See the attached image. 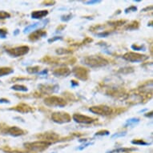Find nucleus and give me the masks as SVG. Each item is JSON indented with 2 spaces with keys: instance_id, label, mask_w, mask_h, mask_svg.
Listing matches in <instances>:
<instances>
[{
  "instance_id": "f257e3e1",
  "label": "nucleus",
  "mask_w": 153,
  "mask_h": 153,
  "mask_svg": "<svg viewBox=\"0 0 153 153\" xmlns=\"http://www.w3.org/2000/svg\"><path fill=\"white\" fill-rule=\"evenodd\" d=\"M82 62L86 66L93 68H102V67H105L108 64V62L107 59L101 57V56H99V55L87 56V57L83 59Z\"/></svg>"
},
{
  "instance_id": "f03ea898",
  "label": "nucleus",
  "mask_w": 153,
  "mask_h": 153,
  "mask_svg": "<svg viewBox=\"0 0 153 153\" xmlns=\"http://www.w3.org/2000/svg\"><path fill=\"white\" fill-rule=\"evenodd\" d=\"M51 142L48 141H35V142H30V143H25L24 146L27 149L31 152H43L51 145Z\"/></svg>"
},
{
  "instance_id": "7ed1b4c3",
  "label": "nucleus",
  "mask_w": 153,
  "mask_h": 153,
  "mask_svg": "<svg viewBox=\"0 0 153 153\" xmlns=\"http://www.w3.org/2000/svg\"><path fill=\"white\" fill-rule=\"evenodd\" d=\"M44 103L48 107H56V108H63L67 105L65 100L58 97V96H49L44 99Z\"/></svg>"
},
{
  "instance_id": "20e7f679",
  "label": "nucleus",
  "mask_w": 153,
  "mask_h": 153,
  "mask_svg": "<svg viewBox=\"0 0 153 153\" xmlns=\"http://www.w3.org/2000/svg\"><path fill=\"white\" fill-rule=\"evenodd\" d=\"M123 59L131 62V63H141V62L148 59V56L136 52H127L123 55Z\"/></svg>"
},
{
  "instance_id": "39448f33",
  "label": "nucleus",
  "mask_w": 153,
  "mask_h": 153,
  "mask_svg": "<svg viewBox=\"0 0 153 153\" xmlns=\"http://www.w3.org/2000/svg\"><path fill=\"white\" fill-rule=\"evenodd\" d=\"M29 51H30V48L27 46H20L17 48L7 49L6 52L11 57H20V56L27 55L29 52Z\"/></svg>"
},
{
  "instance_id": "423d86ee",
  "label": "nucleus",
  "mask_w": 153,
  "mask_h": 153,
  "mask_svg": "<svg viewBox=\"0 0 153 153\" xmlns=\"http://www.w3.org/2000/svg\"><path fill=\"white\" fill-rule=\"evenodd\" d=\"M51 120L55 123H59V124H63V123H69L71 120V117L68 113L58 111V112L52 113Z\"/></svg>"
},
{
  "instance_id": "0eeeda50",
  "label": "nucleus",
  "mask_w": 153,
  "mask_h": 153,
  "mask_svg": "<svg viewBox=\"0 0 153 153\" xmlns=\"http://www.w3.org/2000/svg\"><path fill=\"white\" fill-rule=\"evenodd\" d=\"M89 111L91 112L95 115H99V116H107L111 115L112 113V109L110 107L105 105H100V106H94L91 108H89Z\"/></svg>"
},
{
  "instance_id": "6e6552de",
  "label": "nucleus",
  "mask_w": 153,
  "mask_h": 153,
  "mask_svg": "<svg viewBox=\"0 0 153 153\" xmlns=\"http://www.w3.org/2000/svg\"><path fill=\"white\" fill-rule=\"evenodd\" d=\"M73 75H75V78H77L79 80L86 81L88 78V72L89 71L82 67H75L71 71Z\"/></svg>"
},
{
  "instance_id": "1a4fd4ad",
  "label": "nucleus",
  "mask_w": 153,
  "mask_h": 153,
  "mask_svg": "<svg viewBox=\"0 0 153 153\" xmlns=\"http://www.w3.org/2000/svg\"><path fill=\"white\" fill-rule=\"evenodd\" d=\"M39 90L43 94L50 95L53 93H56L59 89V86L57 84H39L38 86Z\"/></svg>"
},
{
  "instance_id": "9d476101",
  "label": "nucleus",
  "mask_w": 153,
  "mask_h": 153,
  "mask_svg": "<svg viewBox=\"0 0 153 153\" xmlns=\"http://www.w3.org/2000/svg\"><path fill=\"white\" fill-rule=\"evenodd\" d=\"M49 22V19H47L45 20H42L39 21V22H37V23H33V24H30L29 26H27L25 28H24V30H23V33L24 34H27V33L29 32H33V31H35L37 29H40V28L44 27Z\"/></svg>"
},
{
  "instance_id": "9b49d317",
  "label": "nucleus",
  "mask_w": 153,
  "mask_h": 153,
  "mask_svg": "<svg viewBox=\"0 0 153 153\" xmlns=\"http://www.w3.org/2000/svg\"><path fill=\"white\" fill-rule=\"evenodd\" d=\"M73 120L76 122L78 123H83V124H90V123H92L95 120L90 116H84V115H82V114H74L72 116Z\"/></svg>"
},
{
  "instance_id": "f8f14e48",
  "label": "nucleus",
  "mask_w": 153,
  "mask_h": 153,
  "mask_svg": "<svg viewBox=\"0 0 153 153\" xmlns=\"http://www.w3.org/2000/svg\"><path fill=\"white\" fill-rule=\"evenodd\" d=\"M10 110H14L15 111H18L19 113H23V114H27V113L32 112L33 109L30 108V106L26 104V103H19L17 106H15L14 108H11Z\"/></svg>"
},
{
  "instance_id": "ddd939ff",
  "label": "nucleus",
  "mask_w": 153,
  "mask_h": 153,
  "mask_svg": "<svg viewBox=\"0 0 153 153\" xmlns=\"http://www.w3.org/2000/svg\"><path fill=\"white\" fill-rule=\"evenodd\" d=\"M47 36V32L43 30H37L33 31L30 35H29V40L31 42H35V41L40 39L42 38Z\"/></svg>"
},
{
  "instance_id": "4468645a",
  "label": "nucleus",
  "mask_w": 153,
  "mask_h": 153,
  "mask_svg": "<svg viewBox=\"0 0 153 153\" xmlns=\"http://www.w3.org/2000/svg\"><path fill=\"white\" fill-rule=\"evenodd\" d=\"M53 75L57 77H60V76H68L71 73V71L68 68H61L55 69V71H53Z\"/></svg>"
},
{
  "instance_id": "2eb2a0df",
  "label": "nucleus",
  "mask_w": 153,
  "mask_h": 153,
  "mask_svg": "<svg viewBox=\"0 0 153 153\" xmlns=\"http://www.w3.org/2000/svg\"><path fill=\"white\" fill-rule=\"evenodd\" d=\"M7 133L10 136H14V137H17V136H23L25 134L24 131L21 128H18V127H10V128H8Z\"/></svg>"
},
{
  "instance_id": "dca6fc26",
  "label": "nucleus",
  "mask_w": 153,
  "mask_h": 153,
  "mask_svg": "<svg viewBox=\"0 0 153 153\" xmlns=\"http://www.w3.org/2000/svg\"><path fill=\"white\" fill-rule=\"evenodd\" d=\"M48 10H35L30 14V17L34 19H40L46 17L48 15Z\"/></svg>"
},
{
  "instance_id": "f3484780",
  "label": "nucleus",
  "mask_w": 153,
  "mask_h": 153,
  "mask_svg": "<svg viewBox=\"0 0 153 153\" xmlns=\"http://www.w3.org/2000/svg\"><path fill=\"white\" fill-rule=\"evenodd\" d=\"M39 138H40L41 140H43V141L51 140H57L59 138V136L57 134L52 132V133H43L42 135H39L38 136Z\"/></svg>"
},
{
  "instance_id": "a211bd4d",
  "label": "nucleus",
  "mask_w": 153,
  "mask_h": 153,
  "mask_svg": "<svg viewBox=\"0 0 153 153\" xmlns=\"http://www.w3.org/2000/svg\"><path fill=\"white\" fill-rule=\"evenodd\" d=\"M134 151H137V149L135 148H120L113 149V150L107 151L106 153H124V152H134Z\"/></svg>"
},
{
  "instance_id": "6ab92c4d",
  "label": "nucleus",
  "mask_w": 153,
  "mask_h": 153,
  "mask_svg": "<svg viewBox=\"0 0 153 153\" xmlns=\"http://www.w3.org/2000/svg\"><path fill=\"white\" fill-rule=\"evenodd\" d=\"M140 122V119L136 118V117L128 119V120L125 122V123H124L123 127H124V128H129V127H130V128H134V127L137 125Z\"/></svg>"
},
{
  "instance_id": "aec40b11",
  "label": "nucleus",
  "mask_w": 153,
  "mask_h": 153,
  "mask_svg": "<svg viewBox=\"0 0 153 153\" xmlns=\"http://www.w3.org/2000/svg\"><path fill=\"white\" fill-rule=\"evenodd\" d=\"M14 73V70L10 68H0V77Z\"/></svg>"
},
{
  "instance_id": "412c9836",
  "label": "nucleus",
  "mask_w": 153,
  "mask_h": 153,
  "mask_svg": "<svg viewBox=\"0 0 153 153\" xmlns=\"http://www.w3.org/2000/svg\"><path fill=\"white\" fill-rule=\"evenodd\" d=\"M11 89L12 90L17 91H22V92H26L27 91L28 88L26 87V86L20 85V84H15V85H13L11 87Z\"/></svg>"
},
{
  "instance_id": "4be33fe9",
  "label": "nucleus",
  "mask_w": 153,
  "mask_h": 153,
  "mask_svg": "<svg viewBox=\"0 0 153 153\" xmlns=\"http://www.w3.org/2000/svg\"><path fill=\"white\" fill-rule=\"evenodd\" d=\"M139 28V23L137 21H133L130 24H128V27H126V30H136V29H138Z\"/></svg>"
},
{
  "instance_id": "5701e85b",
  "label": "nucleus",
  "mask_w": 153,
  "mask_h": 153,
  "mask_svg": "<svg viewBox=\"0 0 153 153\" xmlns=\"http://www.w3.org/2000/svg\"><path fill=\"white\" fill-rule=\"evenodd\" d=\"M39 69L40 68L39 66H35V67H30V68H27V71L29 74H37V73L39 72Z\"/></svg>"
},
{
  "instance_id": "b1692460",
  "label": "nucleus",
  "mask_w": 153,
  "mask_h": 153,
  "mask_svg": "<svg viewBox=\"0 0 153 153\" xmlns=\"http://www.w3.org/2000/svg\"><path fill=\"white\" fill-rule=\"evenodd\" d=\"M131 143H132V144H135V145H142V146H148L150 144L149 143H147V142L142 140H134L131 141Z\"/></svg>"
},
{
  "instance_id": "393cba45",
  "label": "nucleus",
  "mask_w": 153,
  "mask_h": 153,
  "mask_svg": "<svg viewBox=\"0 0 153 153\" xmlns=\"http://www.w3.org/2000/svg\"><path fill=\"white\" fill-rule=\"evenodd\" d=\"M131 49L134 51H145L146 48L144 47V45H136V44H133L131 45Z\"/></svg>"
},
{
  "instance_id": "a878e982",
  "label": "nucleus",
  "mask_w": 153,
  "mask_h": 153,
  "mask_svg": "<svg viewBox=\"0 0 153 153\" xmlns=\"http://www.w3.org/2000/svg\"><path fill=\"white\" fill-rule=\"evenodd\" d=\"M71 53H72L71 51L64 49V48H59V49L56 50V54H58V55H65V54H71Z\"/></svg>"
},
{
  "instance_id": "bb28decb",
  "label": "nucleus",
  "mask_w": 153,
  "mask_h": 153,
  "mask_svg": "<svg viewBox=\"0 0 153 153\" xmlns=\"http://www.w3.org/2000/svg\"><path fill=\"white\" fill-rule=\"evenodd\" d=\"M127 135V131H123V132H117L115 133V134H113L112 136H111V140H114V139H117L120 138V137H123V136H125Z\"/></svg>"
},
{
  "instance_id": "cd10ccee",
  "label": "nucleus",
  "mask_w": 153,
  "mask_h": 153,
  "mask_svg": "<svg viewBox=\"0 0 153 153\" xmlns=\"http://www.w3.org/2000/svg\"><path fill=\"white\" fill-rule=\"evenodd\" d=\"M109 135H110V132L108 130H101L95 134V136H107Z\"/></svg>"
},
{
  "instance_id": "c85d7f7f",
  "label": "nucleus",
  "mask_w": 153,
  "mask_h": 153,
  "mask_svg": "<svg viewBox=\"0 0 153 153\" xmlns=\"http://www.w3.org/2000/svg\"><path fill=\"white\" fill-rule=\"evenodd\" d=\"M73 15L71 14H68V15H63L61 16V21H63V22H68V21H70L71 19H72Z\"/></svg>"
},
{
  "instance_id": "c756f323",
  "label": "nucleus",
  "mask_w": 153,
  "mask_h": 153,
  "mask_svg": "<svg viewBox=\"0 0 153 153\" xmlns=\"http://www.w3.org/2000/svg\"><path fill=\"white\" fill-rule=\"evenodd\" d=\"M101 3V0H89V1H85L83 2L84 4L86 5H95V4H98Z\"/></svg>"
},
{
  "instance_id": "7c9ffc66",
  "label": "nucleus",
  "mask_w": 153,
  "mask_h": 153,
  "mask_svg": "<svg viewBox=\"0 0 153 153\" xmlns=\"http://www.w3.org/2000/svg\"><path fill=\"white\" fill-rule=\"evenodd\" d=\"M10 18V15L6 11H0V19H6Z\"/></svg>"
},
{
  "instance_id": "2f4dec72",
  "label": "nucleus",
  "mask_w": 153,
  "mask_h": 153,
  "mask_svg": "<svg viewBox=\"0 0 153 153\" xmlns=\"http://www.w3.org/2000/svg\"><path fill=\"white\" fill-rule=\"evenodd\" d=\"M125 23H126L125 20H120V21H115V22H110V23H109V25L110 26H115V27H117V26H120Z\"/></svg>"
},
{
  "instance_id": "473e14b6",
  "label": "nucleus",
  "mask_w": 153,
  "mask_h": 153,
  "mask_svg": "<svg viewBox=\"0 0 153 153\" xmlns=\"http://www.w3.org/2000/svg\"><path fill=\"white\" fill-rule=\"evenodd\" d=\"M63 39V37L62 36H55V37H52L49 39L48 40V43H53L55 41H58V40H62Z\"/></svg>"
},
{
  "instance_id": "72a5a7b5",
  "label": "nucleus",
  "mask_w": 153,
  "mask_h": 153,
  "mask_svg": "<svg viewBox=\"0 0 153 153\" xmlns=\"http://www.w3.org/2000/svg\"><path fill=\"white\" fill-rule=\"evenodd\" d=\"M136 10H137V7L136 6H131L130 7L126 8L124 10V12H125V14H128L129 12H134V11H136Z\"/></svg>"
},
{
  "instance_id": "f704fd0d",
  "label": "nucleus",
  "mask_w": 153,
  "mask_h": 153,
  "mask_svg": "<svg viewBox=\"0 0 153 153\" xmlns=\"http://www.w3.org/2000/svg\"><path fill=\"white\" fill-rule=\"evenodd\" d=\"M93 143H93V142H88V143H83V144H82V145L79 146L78 148H77V149H78V150H83V149H84V148H88V146L92 145Z\"/></svg>"
},
{
  "instance_id": "c9c22d12",
  "label": "nucleus",
  "mask_w": 153,
  "mask_h": 153,
  "mask_svg": "<svg viewBox=\"0 0 153 153\" xmlns=\"http://www.w3.org/2000/svg\"><path fill=\"white\" fill-rule=\"evenodd\" d=\"M7 35V30L6 29H0V38L2 39H6Z\"/></svg>"
},
{
  "instance_id": "e433bc0d",
  "label": "nucleus",
  "mask_w": 153,
  "mask_h": 153,
  "mask_svg": "<svg viewBox=\"0 0 153 153\" xmlns=\"http://www.w3.org/2000/svg\"><path fill=\"white\" fill-rule=\"evenodd\" d=\"M109 35H110V32H108V31H104V32H100L98 33V34H96V36H98V37L100 38H105L108 37Z\"/></svg>"
},
{
  "instance_id": "4c0bfd02",
  "label": "nucleus",
  "mask_w": 153,
  "mask_h": 153,
  "mask_svg": "<svg viewBox=\"0 0 153 153\" xmlns=\"http://www.w3.org/2000/svg\"><path fill=\"white\" fill-rule=\"evenodd\" d=\"M43 4H45L44 6H53L55 3V1H46V2H43Z\"/></svg>"
},
{
  "instance_id": "58836bf2",
  "label": "nucleus",
  "mask_w": 153,
  "mask_h": 153,
  "mask_svg": "<svg viewBox=\"0 0 153 153\" xmlns=\"http://www.w3.org/2000/svg\"><path fill=\"white\" fill-rule=\"evenodd\" d=\"M0 103H5V104H9L10 102L7 99H0Z\"/></svg>"
},
{
  "instance_id": "ea45409f",
  "label": "nucleus",
  "mask_w": 153,
  "mask_h": 153,
  "mask_svg": "<svg viewBox=\"0 0 153 153\" xmlns=\"http://www.w3.org/2000/svg\"><path fill=\"white\" fill-rule=\"evenodd\" d=\"M71 87H72V88H75V87H77V86H79V83L75 80H71Z\"/></svg>"
},
{
  "instance_id": "a19ab883",
  "label": "nucleus",
  "mask_w": 153,
  "mask_h": 153,
  "mask_svg": "<svg viewBox=\"0 0 153 153\" xmlns=\"http://www.w3.org/2000/svg\"><path fill=\"white\" fill-rule=\"evenodd\" d=\"M152 116H153L152 111H150L149 113H146V114H144V116H145V117H148V118H152Z\"/></svg>"
},
{
  "instance_id": "79ce46f5",
  "label": "nucleus",
  "mask_w": 153,
  "mask_h": 153,
  "mask_svg": "<svg viewBox=\"0 0 153 153\" xmlns=\"http://www.w3.org/2000/svg\"><path fill=\"white\" fill-rule=\"evenodd\" d=\"M48 71L47 69L45 70H43V71H41V72H39V74H40V75H45V74H48Z\"/></svg>"
},
{
  "instance_id": "37998d69",
  "label": "nucleus",
  "mask_w": 153,
  "mask_h": 153,
  "mask_svg": "<svg viewBox=\"0 0 153 153\" xmlns=\"http://www.w3.org/2000/svg\"><path fill=\"white\" fill-rule=\"evenodd\" d=\"M152 7L151 6L150 7H147L146 8H144V9H143V10H141V11H146V10H152Z\"/></svg>"
},
{
  "instance_id": "c03bdc74",
  "label": "nucleus",
  "mask_w": 153,
  "mask_h": 153,
  "mask_svg": "<svg viewBox=\"0 0 153 153\" xmlns=\"http://www.w3.org/2000/svg\"><path fill=\"white\" fill-rule=\"evenodd\" d=\"M19 33V29H16V30H15V32L13 33V34H14V35H17Z\"/></svg>"
},
{
  "instance_id": "a18cd8bd",
  "label": "nucleus",
  "mask_w": 153,
  "mask_h": 153,
  "mask_svg": "<svg viewBox=\"0 0 153 153\" xmlns=\"http://www.w3.org/2000/svg\"><path fill=\"white\" fill-rule=\"evenodd\" d=\"M65 27H66L65 25H63V26H62V27H59L57 28V30H62V29H63V28H65Z\"/></svg>"
},
{
  "instance_id": "49530a36",
  "label": "nucleus",
  "mask_w": 153,
  "mask_h": 153,
  "mask_svg": "<svg viewBox=\"0 0 153 153\" xmlns=\"http://www.w3.org/2000/svg\"><path fill=\"white\" fill-rule=\"evenodd\" d=\"M52 153H56V152H52Z\"/></svg>"
}]
</instances>
